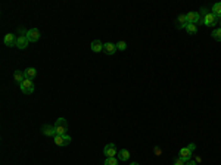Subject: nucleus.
<instances>
[{
    "label": "nucleus",
    "instance_id": "nucleus-6",
    "mask_svg": "<svg viewBox=\"0 0 221 165\" xmlns=\"http://www.w3.org/2000/svg\"><path fill=\"white\" fill-rule=\"evenodd\" d=\"M55 143L58 146H68L71 143V137L68 136V134H62V136H55Z\"/></svg>",
    "mask_w": 221,
    "mask_h": 165
},
{
    "label": "nucleus",
    "instance_id": "nucleus-19",
    "mask_svg": "<svg viewBox=\"0 0 221 165\" xmlns=\"http://www.w3.org/2000/svg\"><path fill=\"white\" fill-rule=\"evenodd\" d=\"M186 31H187L189 34H196V33H197V27H196V25H193V24H187Z\"/></svg>",
    "mask_w": 221,
    "mask_h": 165
},
{
    "label": "nucleus",
    "instance_id": "nucleus-14",
    "mask_svg": "<svg viewBox=\"0 0 221 165\" xmlns=\"http://www.w3.org/2000/svg\"><path fill=\"white\" fill-rule=\"evenodd\" d=\"M24 75H25V78H28V80H34L35 75H37V71H35V68H27L24 71Z\"/></svg>",
    "mask_w": 221,
    "mask_h": 165
},
{
    "label": "nucleus",
    "instance_id": "nucleus-27",
    "mask_svg": "<svg viewBox=\"0 0 221 165\" xmlns=\"http://www.w3.org/2000/svg\"><path fill=\"white\" fill-rule=\"evenodd\" d=\"M131 165H139V164H137V162H133V164H131Z\"/></svg>",
    "mask_w": 221,
    "mask_h": 165
},
{
    "label": "nucleus",
    "instance_id": "nucleus-25",
    "mask_svg": "<svg viewBox=\"0 0 221 165\" xmlns=\"http://www.w3.org/2000/svg\"><path fill=\"white\" fill-rule=\"evenodd\" d=\"M186 165H197V162H196V161H187Z\"/></svg>",
    "mask_w": 221,
    "mask_h": 165
},
{
    "label": "nucleus",
    "instance_id": "nucleus-15",
    "mask_svg": "<svg viewBox=\"0 0 221 165\" xmlns=\"http://www.w3.org/2000/svg\"><path fill=\"white\" fill-rule=\"evenodd\" d=\"M190 156H192V151H190L189 147H183L181 151H180V158H183V159L189 161Z\"/></svg>",
    "mask_w": 221,
    "mask_h": 165
},
{
    "label": "nucleus",
    "instance_id": "nucleus-9",
    "mask_svg": "<svg viewBox=\"0 0 221 165\" xmlns=\"http://www.w3.org/2000/svg\"><path fill=\"white\" fill-rule=\"evenodd\" d=\"M16 35H13V34H6L5 35V44L8 46V47H12V46H16Z\"/></svg>",
    "mask_w": 221,
    "mask_h": 165
},
{
    "label": "nucleus",
    "instance_id": "nucleus-22",
    "mask_svg": "<svg viewBox=\"0 0 221 165\" xmlns=\"http://www.w3.org/2000/svg\"><path fill=\"white\" fill-rule=\"evenodd\" d=\"M116 49H118V50H125V49H127V43H125V41H120V43L116 44Z\"/></svg>",
    "mask_w": 221,
    "mask_h": 165
},
{
    "label": "nucleus",
    "instance_id": "nucleus-3",
    "mask_svg": "<svg viewBox=\"0 0 221 165\" xmlns=\"http://www.w3.org/2000/svg\"><path fill=\"white\" fill-rule=\"evenodd\" d=\"M25 37L28 39L30 43H35V41H39V39H40V31L37 28H31L25 33Z\"/></svg>",
    "mask_w": 221,
    "mask_h": 165
},
{
    "label": "nucleus",
    "instance_id": "nucleus-5",
    "mask_svg": "<svg viewBox=\"0 0 221 165\" xmlns=\"http://www.w3.org/2000/svg\"><path fill=\"white\" fill-rule=\"evenodd\" d=\"M103 153H105L106 158H115V155L118 152H116V147L114 143H108L105 146V149H103Z\"/></svg>",
    "mask_w": 221,
    "mask_h": 165
},
{
    "label": "nucleus",
    "instance_id": "nucleus-23",
    "mask_svg": "<svg viewBox=\"0 0 221 165\" xmlns=\"http://www.w3.org/2000/svg\"><path fill=\"white\" fill-rule=\"evenodd\" d=\"M186 162H187L186 159H183V158H178V159L174 162V165H186Z\"/></svg>",
    "mask_w": 221,
    "mask_h": 165
},
{
    "label": "nucleus",
    "instance_id": "nucleus-12",
    "mask_svg": "<svg viewBox=\"0 0 221 165\" xmlns=\"http://www.w3.org/2000/svg\"><path fill=\"white\" fill-rule=\"evenodd\" d=\"M115 50H116L115 44H112V43H105V44H103V52H105V53L114 55V53H115Z\"/></svg>",
    "mask_w": 221,
    "mask_h": 165
},
{
    "label": "nucleus",
    "instance_id": "nucleus-11",
    "mask_svg": "<svg viewBox=\"0 0 221 165\" xmlns=\"http://www.w3.org/2000/svg\"><path fill=\"white\" fill-rule=\"evenodd\" d=\"M186 27H187V18H186V15H178V18H177V29L186 28Z\"/></svg>",
    "mask_w": 221,
    "mask_h": 165
},
{
    "label": "nucleus",
    "instance_id": "nucleus-26",
    "mask_svg": "<svg viewBox=\"0 0 221 165\" xmlns=\"http://www.w3.org/2000/svg\"><path fill=\"white\" fill-rule=\"evenodd\" d=\"M187 147H189V149H190V151H192V152H193V151H195V149H196V146L193 145V143H190V145H189V146H187Z\"/></svg>",
    "mask_w": 221,
    "mask_h": 165
},
{
    "label": "nucleus",
    "instance_id": "nucleus-13",
    "mask_svg": "<svg viewBox=\"0 0 221 165\" xmlns=\"http://www.w3.org/2000/svg\"><path fill=\"white\" fill-rule=\"evenodd\" d=\"M91 50L96 52V53H99V52L103 50V44H102L99 40H94V41H91Z\"/></svg>",
    "mask_w": 221,
    "mask_h": 165
},
{
    "label": "nucleus",
    "instance_id": "nucleus-28",
    "mask_svg": "<svg viewBox=\"0 0 221 165\" xmlns=\"http://www.w3.org/2000/svg\"><path fill=\"white\" fill-rule=\"evenodd\" d=\"M218 24H220V28H221V19H220V21H218Z\"/></svg>",
    "mask_w": 221,
    "mask_h": 165
},
{
    "label": "nucleus",
    "instance_id": "nucleus-10",
    "mask_svg": "<svg viewBox=\"0 0 221 165\" xmlns=\"http://www.w3.org/2000/svg\"><path fill=\"white\" fill-rule=\"evenodd\" d=\"M28 39L25 37V35H18V39H16V47L18 49H25L28 46Z\"/></svg>",
    "mask_w": 221,
    "mask_h": 165
},
{
    "label": "nucleus",
    "instance_id": "nucleus-4",
    "mask_svg": "<svg viewBox=\"0 0 221 165\" xmlns=\"http://www.w3.org/2000/svg\"><path fill=\"white\" fill-rule=\"evenodd\" d=\"M21 90L25 93V94H31L34 92V84H33V80H28L25 78L24 82L21 84Z\"/></svg>",
    "mask_w": 221,
    "mask_h": 165
},
{
    "label": "nucleus",
    "instance_id": "nucleus-21",
    "mask_svg": "<svg viewBox=\"0 0 221 165\" xmlns=\"http://www.w3.org/2000/svg\"><path fill=\"white\" fill-rule=\"evenodd\" d=\"M103 165H118V161L115 158H106L103 161Z\"/></svg>",
    "mask_w": 221,
    "mask_h": 165
},
{
    "label": "nucleus",
    "instance_id": "nucleus-18",
    "mask_svg": "<svg viewBox=\"0 0 221 165\" xmlns=\"http://www.w3.org/2000/svg\"><path fill=\"white\" fill-rule=\"evenodd\" d=\"M118 158H120V161H127L128 158H130V152L128 151H121V152H118Z\"/></svg>",
    "mask_w": 221,
    "mask_h": 165
},
{
    "label": "nucleus",
    "instance_id": "nucleus-17",
    "mask_svg": "<svg viewBox=\"0 0 221 165\" xmlns=\"http://www.w3.org/2000/svg\"><path fill=\"white\" fill-rule=\"evenodd\" d=\"M212 13L215 15L218 19H221V2L220 3H215V5L212 6Z\"/></svg>",
    "mask_w": 221,
    "mask_h": 165
},
{
    "label": "nucleus",
    "instance_id": "nucleus-16",
    "mask_svg": "<svg viewBox=\"0 0 221 165\" xmlns=\"http://www.w3.org/2000/svg\"><path fill=\"white\" fill-rule=\"evenodd\" d=\"M13 77H15V81L18 82V84H22L24 82V80H25V75H24V72H21V71H15V74H13Z\"/></svg>",
    "mask_w": 221,
    "mask_h": 165
},
{
    "label": "nucleus",
    "instance_id": "nucleus-20",
    "mask_svg": "<svg viewBox=\"0 0 221 165\" xmlns=\"http://www.w3.org/2000/svg\"><path fill=\"white\" fill-rule=\"evenodd\" d=\"M212 37L217 40V41H221V28H217L212 31Z\"/></svg>",
    "mask_w": 221,
    "mask_h": 165
},
{
    "label": "nucleus",
    "instance_id": "nucleus-1",
    "mask_svg": "<svg viewBox=\"0 0 221 165\" xmlns=\"http://www.w3.org/2000/svg\"><path fill=\"white\" fill-rule=\"evenodd\" d=\"M201 16L203 18V24L207 25V27H215V25L218 24V21H220L212 12H207L205 9H202Z\"/></svg>",
    "mask_w": 221,
    "mask_h": 165
},
{
    "label": "nucleus",
    "instance_id": "nucleus-2",
    "mask_svg": "<svg viewBox=\"0 0 221 165\" xmlns=\"http://www.w3.org/2000/svg\"><path fill=\"white\" fill-rule=\"evenodd\" d=\"M55 130H56V134H58V136L67 134V130H68L67 120H65V118H58V120H56V124H55Z\"/></svg>",
    "mask_w": 221,
    "mask_h": 165
},
{
    "label": "nucleus",
    "instance_id": "nucleus-7",
    "mask_svg": "<svg viewBox=\"0 0 221 165\" xmlns=\"http://www.w3.org/2000/svg\"><path fill=\"white\" fill-rule=\"evenodd\" d=\"M186 18H187V24L196 25L199 22V13L197 12H189V13H186Z\"/></svg>",
    "mask_w": 221,
    "mask_h": 165
},
{
    "label": "nucleus",
    "instance_id": "nucleus-24",
    "mask_svg": "<svg viewBox=\"0 0 221 165\" xmlns=\"http://www.w3.org/2000/svg\"><path fill=\"white\" fill-rule=\"evenodd\" d=\"M154 152H155V155H156V156H159V155H161V153H162V151H161L159 147H155V149H154Z\"/></svg>",
    "mask_w": 221,
    "mask_h": 165
},
{
    "label": "nucleus",
    "instance_id": "nucleus-8",
    "mask_svg": "<svg viewBox=\"0 0 221 165\" xmlns=\"http://www.w3.org/2000/svg\"><path fill=\"white\" fill-rule=\"evenodd\" d=\"M41 131H43V134L44 136H56V130H55V125H47V124H46V125H43L41 127Z\"/></svg>",
    "mask_w": 221,
    "mask_h": 165
}]
</instances>
